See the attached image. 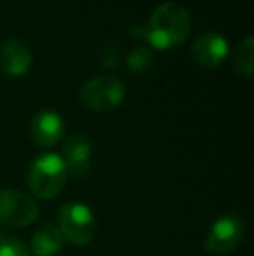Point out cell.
<instances>
[{
    "instance_id": "cell-3",
    "label": "cell",
    "mask_w": 254,
    "mask_h": 256,
    "mask_svg": "<svg viewBox=\"0 0 254 256\" xmlns=\"http://www.w3.org/2000/svg\"><path fill=\"white\" fill-rule=\"evenodd\" d=\"M58 230L73 246H87L98 232V223L89 206L68 202L58 211Z\"/></svg>"
},
{
    "instance_id": "cell-10",
    "label": "cell",
    "mask_w": 254,
    "mask_h": 256,
    "mask_svg": "<svg viewBox=\"0 0 254 256\" xmlns=\"http://www.w3.org/2000/svg\"><path fill=\"white\" fill-rule=\"evenodd\" d=\"M31 51L17 38H9L0 46V70L9 77H21L31 66Z\"/></svg>"
},
{
    "instance_id": "cell-14",
    "label": "cell",
    "mask_w": 254,
    "mask_h": 256,
    "mask_svg": "<svg viewBox=\"0 0 254 256\" xmlns=\"http://www.w3.org/2000/svg\"><path fill=\"white\" fill-rule=\"evenodd\" d=\"M0 256H31L30 246L14 236L0 232Z\"/></svg>"
},
{
    "instance_id": "cell-11",
    "label": "cell",
    "mask_w": 254,
    "mask_h": 256,
    "mask_svg": "<svg viewBox=\"0 0 254 256\" xmlns=\"http://www.w3.org/2000/svg\"><path fill=\"white\" fill-rule=\"evenodd\" d=\"M63 236L58 230L56 225H47L40 226L37 232L31 237V244H30V251L35 256H56L61 251L63 248Z\"/></svg>"
},
{
    "instance_id": "cell-6",
    "label": "cell",
    "mask_w": 254,
    "mask_h": 256,
    "mask_svg": "<svg viewBox=\"0 0 254 256\" xmlns=\"http://www.w3.org/2000/svg\"><path fill=\"white\" fill-rule=\"evenodd\" d=\"M38 206L26 194L17 190H0V226L24 228L38 218Z\"/></svg>"
},
{
    "instance_id": "cell-15",
    "label": "cell",
    "mask_w": 254,
    "mask_h": 256,
    "mask_svg": "<svg viewBox=\"0 0 254 256\" xmlns=\"http://www.w3.org/2000/svg\"><path fill=\"white\" fill-rule=\"evenodd\" d=\"M101 61L106 64V68H113L119 63V51L115 48H112V51H105L101 54Z\"/></svg>"
},
{
    "instance_id": "cell-12",
    "label": "cell",
    "mask_w": 254,
    "mask_h": 256,
    "mask_svg": "<svg viewBox=\"0 0 254 256\" xmlns=\"http://www.w3.org/2000/svg\"><path fill=\"white\" fill-rule=\"evenodd\" d=\"M234 66L239 74L251 77L254 72V38L248 35L241 44L237 46L234 54Z\"/></svg>"
},
{
    "instance_id": "cell-13",
    "label": "cell",
    "mask_w": 254,
    "mask_h": 256,
    "mask_svg": "<svg viewBox=\"0 0 254 256\" xmlns=\"http://www.w3.org/2000/svg\"><path fill=\"white\" fill-rule=\"evenodd\" d=\"M127 66H129V70L138 75L148 74L153 66V54L146 48H136L132 52H129Z\"/></svg>"
},
{
    "instance_id": "cell-1",
    "label": "cell",
    "mask_w": 254,
    "mask_h": 256,
    "mask_svg": "<svg viewBox=\"0 0 254 256\" xmlns=\"http://www.w3.org/2000/svg\"><path fill=\"white\" fill-rule=\"evenodd\" d=\"M192 30V18L187 7L176 2H166L152 12L148 24H136L131 34L139 40H146L159 51L176 48L188 38Z\"/></svg>"
},
{
    "instance_id": "cell-8",
    "label": "cell",
    "mask_w": 254,
    "mask_h": 256,
    "mask_svg": "<svg viewBox=\"0 0 254 256\" xmlns=\"http://www.w3.org/2000/svg\"><path fill=\"white\" fill-rule=\"evenodd\" d=\"M192 56L206 68H216L227 60L228 42L221 34L206 32L199 35L192 44Z\"/></svg>"
},
{
    "instance_id": "cell-2",
    "label": "cell",
    "mask_w": 254,
    "mask_h": 256,
    "mask_svg": "<svg viewBox=\"0 0 254 256\" xmlns=\"http://www.w3.org/2000/svg\"><path fill=\"white\" fill-rule=\"evenodd\" d=\"M68 180V171L61 155L58 154H42L31 162L28 169V188L37 199L49 200L54 199L64 188Z\"/></svg>"
},
{
    "instance_id": "cell-5",
    "label": "cell",
    "mask_w": 254,
    "mask_h": 256,
    "mask_svg": "<svg viewBox=\"0 0 254 256\" xmlns=\"http://www.w3.org/2000/svg\"><path fill=\"white\" fill-rule=\"evenodd\" d=\"M244 240V222L237 212H225L214 220L204 240V246L213 254H230Z\"/></svg>"
},
{
    "instance_id": "cell-7",
    "label": "cell",
    "mask_w": 254,
    "mask_h": 256,
    "mask_svg": "<svg viewBox=\"0 0 254 256\" xmlns=\"http://www.w3.org/2000/svg\"><path fill=\"white\" fill-rule=\"evenodd\" d=\"M92 143L85 134H71L63 145V160L68 176L80 180L91 171Z\"/></svg>"
},
{
    "instance_id": "cell-4",
    "label": "cell",
    "mask_w": 254,
    "mask_h": 256,
    "mask_svg": "<svg viewBox=\"0 0 254 256\" xmlns=\"http://www.w3.org/2000/svg\"><path fill=\"white\" fill-rule=\"evenodd\" d=\"M126 98V86L120 78L101 75L85 82L80 89V102L94 112H112L122 104Z\"/></svg>"
},
{
    "instance_id": "cell-9",
    "label": "cell",
    "mask_w": 254,
    "mask_h": 256,
    "mask_svg": "<svg viewBox=\"0 0 254 256\" xmlns=\"http://www.w3.org/2000/svg\"><path fill=\"white\" fill-rule=\"evenodd\" d=\"M64 132V124L59 114L52 110H44L38 112L30 124V138L37 143L38 146H54L56 143H59V140L63 138Z\"/></svg>"
}]
</instances>
